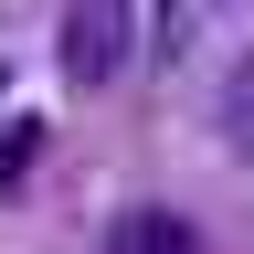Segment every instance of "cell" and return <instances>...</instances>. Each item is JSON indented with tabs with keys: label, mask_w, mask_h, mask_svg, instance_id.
<instances>
[{
	"label": "cell",
	"mask_w": 254,
	"mask_h": 254,
	"mask_svg": "<svg viewBox=\"0 0 254 254\" xmlns=\"http://www.w3.org/2000/svg\"><path fill=\"white\" fill-rule=\"evenodd\" d=\"M127 43H138V0H64V85L106 95L127 74Z\"/></svg>",
	"instance_id": "1"
},
{
	"label": "cell",
	"mask_w": 254,
	"mask_h": 254,
	"mask_svg": "<svg viewBox=\"0 0 254 254\" xmlns=\"http://www.w3.org/2000/svg\"><path fill=\"white\" fill-rule=\"evenodd\" d=\"M117 254H201V244H190V222H180V212H159V201H148V212H127V222H117Z\"/></svg>",
	"instance_id": "2"
},
{
	"label": "cell",
	"mask_w": 254,
	"mask_h": 254,
	"mask_svg": "<svg viewBox=\"0 0 254 254\" xmlns=\"http://www.w3.org/2000/svg\"><path fill=\"white\" fill-rule=\"evenodd\" d=\"M222 148H233L244 170H254V53L233 64V74H222Z\"/></svg>",
	"instance_id": "3"
},
{
	"label": "cell",
	"mask_w": 254,
	"mask_h": 254,
	"mask_svg": "<svg viewBox=\"0 0 254 254\" xmlns=\"http://www.w3.org/2000/svg\"><path fill=\"white\" fill-rule=\"evenodd\" d=\"M32 148H43V127L11 117V138H0V180H21V159H32Z\"/></svg>",
	"instance_id": "4"
},
{
	"label": "cell",
	"mask_w": 254,
	"mask_h": 254,
	"mask_svg": "<svg viewBox=\"0 0 254 254\" xmlns=\"http://www.w3.org/2000/svg\"><path fill=\"white\" fill-rule=\"evenodd\" d=\"M190 11H201V0H170V21H159V53H180V43H190Z\"/></svg>",
	"instance_id": "5"
}]
</instances>
